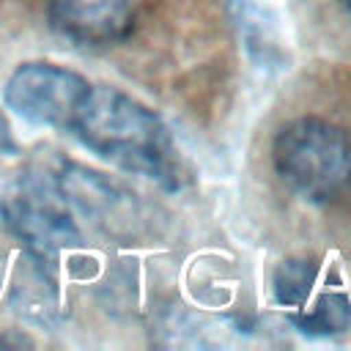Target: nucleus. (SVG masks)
<instances>
[{"instance_id":"obj_3","label":"nucleus","mask_w":351,"mask_h":351,"mask_svg":"<svg viewBox=\"0 0 351 351\" xmlns=\"http://www.w3.org/2000/svg\"><path fill=\"white\" fill-rule=\"evenodd\" d=\"M271 299L307 337H329L351 326V296L318 258L282 261L271 274Z\"/></svg>"},{"instance_id":"obj_1","label":"nucleus","mask_w":351,"mask_h":351,"mask_svg":"<svg viewBox=\"0 0 351 351\" xmlns=\"http://www.w3.org/2000/svg\"><path fill=\"white\" fill-rule=\"evenodd\" d=\"M69 129L93 154L165 189H178L184 181V165L165 121L118 88L90 85Z\"/></svg>"},{"instance_id":"obj_2","label":"nucleus","mask_w":351,"mask_h":351,"mask_svg":"<svg viewBox=\"0 0 351 351\" xmlns=\"http://www.w3.org/2000/svg\"><path fill=\"white\" fill-rule=\"evenodd\" d=\"M277 178L299 197L326 203L351 189V134L332 121L302 115L271 140Z\"/></svg>"},{"instance_id":"obj_5","label":"nucleus","mask_w":351,"mask_h":351,"mask_svg":"<svg viewBox=\"0 0 351 351\" xmlns=\"http://www.w3.org/2000/svg\"><path fill=\"white\" fill-rule=\"evenodd\" d=\"M88 90L90 82L82 74L58 63L33 60V63H22L8 77L5 104L14 115L30 123L69 129Z\"/></svg>"},{"instance_id":"obj_4","label":"nucleus","mask_w":351,"mask_h":351,"mask_svg":"<svg viewBox=\"0 0 351 351\" xmlns=\"http://www.w3.org/2000/svg\"><path fill=\"white\" fill-rule=\"evenodd\" d=\"M8 230L22 239L41 261L58 258L60 250L80 244V230L66 208V197L55 181L25 176L0 203Z\"/></svg>"},{"instance_id":"obj_6","label":"nucleus","mask_w":351,"mask_h":351,"mask_svg":"<svg viewBox=\"0 0 351 351\" xmlns=\"http://www.w3.org/2000/svg\"><path fill=\"white\" fill-rule=\"evenodd\" d=\"M49 25L80 47H112L137 22L134 0H44Z\"/></svg>"},{"instance_id":"obj_7","label":"nucleus","mask_w":351,"mask_h":351,"mask_svg":"<svg viewBox=\"0 0 351 351\" xmlns=\"http://www.w3.org/2000/svg\"><path fill=\"white\" fill-rule=\"evenodd\" d=\"M11 148V140H8V129H5V121L0 118V156Z\"/></svg>"},{"instance_id":"obj_9","label":"nucleus","mask_w":351,"mask_h":351,"mask_svg":"<svg viewBox=\"0 0 351 351\" xmlns=\"http://www.w3.org/2000/svg\"><path fill=\"white\" fill-rule=\"evenodd\" d=\"M340 5H343V8L348 11V14H351V0H340Z\"/></svg>"},{"instance_id":"obj_8","label":"nucleus","mask_w":351,"mask_h":351,"mask_svg":"<svg viewBox=\"0 0 351 351\" xmlns=\"http://www.w3.org/2000/svg\"><path fill=\"white\" fill-rule=\"evenodd\" d=\"M0 346H30V340H25V337H8V335H3V337H0Z\"/></svg>"}]
</instances>
